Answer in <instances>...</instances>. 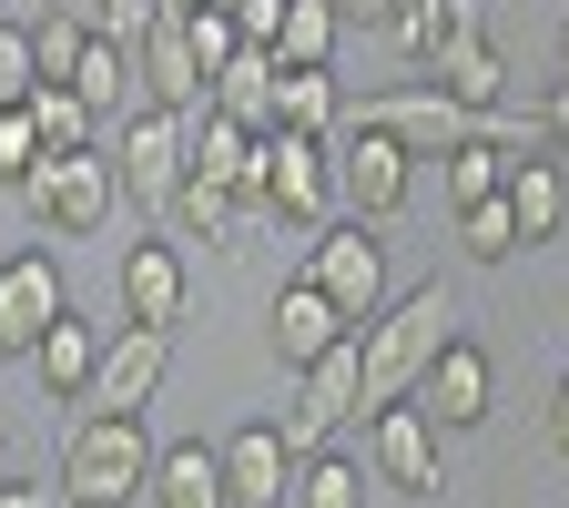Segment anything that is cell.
Here are the masks:
<instances>
[{
	"mask_svg": "<svg viewBox=\"0 0 569 508\" xmlns=\"http://www.w3.org/2000/svg\"><path fill=\"white\" fill-rule=\"evenodd\" d=\"M153 427L142 417H112V407H71L61 417V458H51V488L61 508H132L153 488Z\"/></svg>",
	"mask_w": 569,
	"mask_h": 508,
	"instance_id": "6da1fadb",
	"label": "cell"
},
{
	"mask_svg": "<svg viewBox=\"0 0 569 508\" xmlns=\"http://www.w3.org/2000/svg\"><path fill=\"white\" fill-rule=\"evenodd\" d=\"M448 336H458L448 285H407V296H387V316L356 326V346H367V407L417 397V377L438 367V346H448Z\"/></svg>",
	"mask_w": 569,
	"mask_h": 508,
	"instance_id": "7a4b0ae2",
	"label": "cell"
},
{
	"mask_svg": "<svg viewBox=\"0 0 569 508\" xmlns=\"http://www.w3.org/2000/svg\"><path fill=\"white\" fill-rule=\"evenodd\" d=\"M254 203H264V225H296V235L336 225V203H346L336 132H254Z\"/></svg>",
	"mask_w": 569,
	"mask_h": 508,
	"instance_id": "3957f363",
	"label": "cell"
},
{
	"mask_svg": "<svg viewBox=\"0 0 569 508\" xmlns=\"http://www.w3.org/2000/svg\"><path fill=\"white\" fill-rule=\"evenodd\" d=\"M112 203H122V173H112L102 142H82V153H41V163H31V183H21V213H31L51 245L102 235V225H112Z\"/></svg>",
	"mask_w": 569,
	"mask_h": 508,
	"instance_id": "277c9868",
	"label": "cell"
},
{
	"mask_svg": "<svg viewBox=\"0 0 569 508\" xmlns=\"http://www.w3.org/2000/svg\"><path fill=\"white\" fill-rule=\"evenodd\" d=\"M306 285L346 316V326H367V316H387V245H377V225H356V213H336V225H316L306 235Z\"/></svg>",
	"mask_w": 569,
	"mask_h": 508,
	"instance_id": "5b68a950",
	"label": "cell"
},
{
	"mask_svg": "<svg viewBox=\"0 0 569 508\" xmlns=\"http://www.w3.org/2000/svg\"><path fill=\"white\" fill-rule=\"evenodd\" d=\"M346 417H367V346H356V336H336L316 367H296V397H284L274 427H284V448H296V458H316Z\"/></svg>",
	"mask_w": 569,
	"mask_h": 508,
	"instance_id": "8992f818",
	"label": "cell"
},
{
	"mask_svg": "<svg viewBox=\"0 0 569 508\" xmlns=\"http://www.w3.org/2000/svg\"><path fill=\"white\" fill-rule=\"evenodd\" d=\"M367 478L397 488V498H438V488H448V427L427 417L417 397L367 407Z\"/></svg>",
	"mask_w": 569,
	"mask_h": 508,
	"instance_id": "52a82bcc",
	"label": "cell"
},
{
	"mask_svg": "<svg viewBox=\"0 0 569 508\" xmlns=\"http://www.w3.org/2000/svg\"><path fill=\"white\" fill-rule=\"evenodd\" d=\"M112 173H122V193L132 203H173L183 193V173H193V132H183V112H163V102H132L122 112V142H112Z\"/></svg>",
	"mask_w": 569,
	"mask_h": 508,
	"instance_id": "ba28073f",
	"label": "cell"
},
{
	"mask_svg": "<svg viewBox=\"0 0 569 508\" xmlns=\"http://www.w3.org/2000/svg\"><path fill=\"white\" fill-rule=\"evenodd\" d=\"M336 183H346V213H356V225H387V213L417 193V153H407L397 132H377V122L346 112V132H336Z\"/></svg>",
	"mask_w": 569,
	"mask_h": 508,
	"instance_id": "9c48e42d",
	"label": "cell"
},
{
	"mask_svg": "<svg viewBox=\"0 0 569 508\" xmlns=\"http://www.w3.org/2000/svg\"><path fill=\"white\" fill-rule=\"evenodd\" d=\"M61 306H71V285H61V255L51 245L0 255V356H21V367H31V346H41V326Z\"/></svg>",
	"mask_w": 569,
	"mask_h": 508,
	"instance_id": "30bf717a",
	"label": "cell"
},
{
	"mask_svg": "<svg viewBox=\"0 0 569 508\" xmlns=\"http://www.w3.org/2000/svg\"><path fill=\"white\" fill-rule=\"evenodd\" d=\"M417 407L448 427V438H468V427H488V407H498V356L478 346V336H448L438 346V367L417 377Z\"/></svg>",
	"mask_w": 569,
	"mask_h": 508,
	"instance_id": "8fae6325",
	"label": "cell"
},
{
	"mask_svg": "<svg viewBox=\"0 0 569 508\" xmlns=\"http://www.w3.org/2000/svg\"><path fill=\"white\" fill-rule=\"evenodd\" d=\"M163 377H173V336H163V326H112V346H102V367H92V397H82V407L142 417V407L163 397Z\"/></svg>",
	"mask_w": 569,
	"mask_h": 508,
	"instance_id": "7c38bea8",
	"label": "cell"
},
{
	"mask_svg": "<svg viewBox=\"0 0 569 508\" xmlns=\"http://www.w3.org/2000/svg\"><path fill=\"white\" fill-rule=\"evenodd\" d=\"M183 306H193V275H183V255H173V235H142V245H122V326H183Z\"/></svg>",
	"mask_w": 569,
	"mask_h": 508,
	"instance_id": "4fadbf2b",
	"label": "cell"
},
{
	"mask_svg": "<svg viewBox=\"0 0 569 508\" xmlns=\"http://www.w3.org/2000/svg\"><path fill=\"white\" fill-rule=\"evenodd\" d=\"M102 346H112V326H102V316L61 306V316L41 326V346H31V367H41V397H51V407H82V397H92V367H102Z\"/></svg>",
	"mask_w": 569,
	"mask_h": 508,
	"instance_id": "5bb4252c",
	"label": "cell"
},
{
	"mask_svg": "<svg viewBox=\"0 0 569 508\" xmlns=\"http://www.w3.org/2000/svg\"><path fill=\"white\" fill-rule=\"evenodd\" d=\"M224 498L234 508H284V498H296V448H284L274 417H254V427L224 438Z\"/></svg>",
	"mask_w": 569,
	"mask_h": 508,
	"instance_id": "9a60e30c",
	"label": "cell"
},
{
	"mask_svg": "<svg viewBox=\"0 0 569 508\" xmlns=\"http://www.w3.org/2000/svg\"><path fill=\"white\" fill-rule=\"evenodd\" d=\"M356 122H377V132H397V142H407L417 163H438L448 142H468V132H478V112H458V102H448L438 82H427V92H387V102H367Z\"/></svg>",
	"mask_w": 569,
	"mask_h": 508,
	"instance_id": "2e32d148",
	"label": "cell"
},
{
	"mask_svg": "<svg viewBox=\"0 0 569 508\" xmlns=\"http://www.w3.org/2000/svg\"><path fill=\"white\" fill-rule=\"evenodd\" d=\"M264 326H274V356H284V377H296V367H316V356L336 346V336H356L326 296H316V285L296 275V285H274V306H264Z\"/></svg>",
	"mask_w": 569,
	"mask_h": 508,
	"instance_id": "e0dca14e",
	"label": "cell"
},
{
	"mask_svg": "<svg viewBox=\"0 0 569 508\" xmlns=\"http://www.w3.org/2000/svg\"><path fill=\"white\" fill-rule=\"evenodd\" d=\"M387 41L407 61H438L458 41H488V0H397V11H387Z\"/></svg>",
	"mask_w": 569,
	"mask_h": 508,
	"instance_id": "ac0fdd59",
	"label": "cell"
},
{
	"mask_svg": "<svg viewBox=\"0 0 569 508\" xmlns=\"http://www.w3.org/2000/svg\"><path fill=\"white\" fill-rule=\"evenodd\" d=\"M448 213H468V203H498L509 193V163H519V142H509V122H478L468 142H448Z\"/></svg>",
	"mask_w": 569,
	"mask_h": 508,
	"instance_id": "d6986e66",
	"label": "cell"
},
{
	"mask_svg": "<svg viewBox=\"0 0 569 508\" xmlns=\"http://www.w3.org/2000/svg\"><path fill=\"white\" fill-rule=\"evenodd\" d=\"M498 203H509L519 245H559V235H569V173H559V163H539V153H519V163H509V193H498Z\"/></svg>",
	"mask_w": 569,
	"mask_h": 508,
	"instance_id": "ffe728a7",
	"label": "cell"
},
{
	"mask_svg": "<svg viewBox=\"0 0 569 508\" xmlns=\"http://www.w3.org/2000/svg\"><path fill=\"white\" fill-rule=\"evenodd\" d=\"M153 508H234L224 498V448H203V438H183V448H163L153 458V488H142Z\"/></svg>",
	"mask_w": 569,
	"mask_h": 508,
	"instance_id": "44dd1931",
	"label": "cell"
},
{
	"mask_svg": "<svg viewBox=\"0 0 569 508\" xmlns=\"http://www.w3.org/2000/svg\"><path fill=\"white\" fill-rule=\"evenodd\" d=\"M427 82H438L458 112L498 122V102H509V61H498L488 41H458V51H438V61H427Z\"/></svg>",
	"mask_w": 569,
	"mask_h": 508,
	"instance_id": "7402d4cb",
	"label": "cell"
},
{
	"mask_svg": "<svg viewBox=\"0 0 569 508\" xmlns=\"http://www.w3.org/2000/svg\"><path fill=\"white\" fill-rule=\"evenodd\" d=\"M274 82H284V61L244 41L224 71H213V112H224V122H244V132H274Z\"/></svg>",
	"mask_w": 569,
	"mask_h": 508,
	"instance_id": "603a6c76",
	"label": "cell"
},
{
	"mask_svg": "<svg viewBox=\"0 0 569 508\" xmlns=\"http://www.w3.org/2000/svg\"><path fill=\"white\" fill-rule=\"evenodd\" d=\"M183 132H193V173L203 183H224V193H254V132L244 122H224V112H183Z\"/></svg>",
	"mask_w": 569,
	"mask_h": 508,
	"instance_id": "cb8c5ba5",
	"label": "cell"
},
{
	"mask_svg": "<svg viewBox=\"0 0 569 508\" xmlns=\"http://www.w3.org/2000/svg\"><path fill=\"white\" fill-rule=\"evenodd\" d=\"M336 41H346L336 0H284V21H274V61L284 71H336Z\"/></svg>",
	"mask_w": 569,
	"mask_h": 508,
	"instance_id": "d4e9b609",
	"label": "cell"
},
{
	"mask_svg": "<svg viewBox=\"0 0 569 508\" xmlns=\"http://www.w3.org/2000/svg\"><path fill=\"white\" fill-rule=\"evenodd\" d=\"M61 92H82L102 122H112V112H132V92H142V71H132V41H102V31H92V41H82V71H71Z\"/></svg>",
	"mask_w": 569,
	"mask_h": 508,
	"instance_id": "484cf974",
	"label": "cell"
},
{
	"mask_svg": "<svg viewBox=\"0 0 569 508\" xmlns=\"http://www.w3.org/2000/svg\"><path fill=\"white\" fill-rule=\"evenodd\" d=\"M367 458H346V448H316V458H296V498L284 508H367Z\"/></svg>",
	"mask_w": 569,
	"mask_h": 508,
	"instance_id": "4316f807",
	"label": "cell"
},
{
	"mask_svg": "<svg viewBox=\"0 0 569 508\" xmlns=\"http://www.w3.org/2000/svg\"><path fill=\"white\" fill-rule=\"evenodd\" d=\"M274 132H346L336 71H284V82H274Z\"/></svg>",
	"mask_w": 569,
	"mask_h": 508,
	"instance_id": "83f0119b",
	"label": "cell"
},
{
	"mask_svg": "<svg viewBox=\"0 0 569 508\" xmlns=\"http://www.w3.org/2000/svg\"><path fill=\"white\" fill-rule=\"evenodd\" d=\"M21 112H31V132H41V153H82V142L102 132V112H92L82 92H61V82H41Z\"/></svg>",
	"mask_w": 569,
	"mask_h": 508,
	"instance_id": "f1b7e54d",
	"label": "cell"
},
{
	"mask_svg": "<svg viewBox=\"0 0 569 508\" xmlns=\"http://www.w3.org/2000/svg\"><path fill=\"white\" fill-rule=\"evenodd\" d=\"M448 245L468 265H509L519 255V225H509V203H468V213H448Z\"/></svg>",
	"mask_w": 569,
	"mask_h": 508,
	"instance_id": "f546056e",
	"label": "cell"
},
{
	"mask_svg": "<svg viewBox=\"0 0 569 508\" xmlns=\"http://www.w3.org/2000/svg\"><path fill=\"white\" fill-rule=\"evenodd\" d=\"M183 51L203 61V82L244 51V31H234V11H224V0H193V11H183Z\"/></svg>",
	"mask_w": 569,
	"mask_h": 508,
	"instance_id": "4dcf8cb0",
	"label": "cell"
},
{
	"mask_svg": "<svg viewBox=\"0 0 569 508\" xmlns=\"http://www.w3.org/2000/svg\"><path fill=\"white\" fill-rule=\"evenodd\" d=\"M41 92V51H31V21L21 11H0V112L31 102Z\"/></svg>",
	"mask_w": 569,
	"mask_h": 508,
	"instance_id": "1f68e13d",
	"label": "cell"
},
{
	"mask_svg": "<svg viewBox=\"0 0 569 508\" xmlns=\"http://www.w3.org/2000/svg\"><path fill=\"white\" fill-rule=\"evenodd\" d=\"M82 41H92V21H61V11H41V21H31L41 82H71V71H82Z\"/></svg>",
	"mask_w": 569,
	"mask_h": 508,
	"instance_id": "d6a6232c",
	"label": "cell"
},
{
	"mask_svg": "<svg viewBox=\"0 0 569 508\" xmlns=\"http://www.w3.org/2000/svg\"><path fill=\"white\" fill-rule=\"evenodd\" d=\"M31 163H41V132H31V112L11 102V112H0V183L21 193V183H31Z\"/></svg>",
	"mask_w": 569,
	"mask_h": 508,
	"instance_id": "836d02e7",
	"label": "cell"
},
{
	"mask_svg": "<svg viewBox=\"0 0 569 508\" xmlns=\"http://www.w3.org/2000/svg\"><path fill=\"white\" fill-rule=\"evenodd\" d=\"M153 11H163V0H92V31H102V41H142V31H153Z\"/></svg>",
	"mask_w": 569,
	"mask_h": 508,
	"instance_id": "e575fe53",
	"label": "cell"
},
{
	"mask_svg": "<svg viewBox=\"0 0 569 508\" xmlns=\"http://www.w3.org/2000/svg\"><path fill=\"white\" fill-rule=\"evenodd\" d=\"M224 11H234V31H244L254 51H274V21H284V0H224Z\"/></svg>",
	"mask_w": 569,
	"mask_h": 508,
	"instance_id": "d590c367",
	"label": "cell"
},
{
	"mask_svg": "<svg viewBox=\"0 0 569 508\" xmlns=\"http://www.w3.org/2000/svg\"><path fill=\"white\" fill-rule=\"evenodd\" d=\"M539 132L569 153V71H559V82H549V102H539Z\"/></svg>",
	"mask_w": 569,
	"mask_h": 508,
	"instance_id": "8d00e7d4",
	"label": "cell"
},
{
	"mask_svg": "<svg viewBox=\"0 0 569 508\" xmlns=\"http://www.w3.org/2000/svg\"><path fill=\"white\" fill-rule=\"evenodd\" d=\"M0 508H61V488H41V478H0Z\"/></svg>",
	"mask_w": 569,
	"mask_h": 508,
	"instance_id": "74e56055",
	"label": "cell"
},
{
	"mask_svg": "<svg viewBox=\"0 0 569 508\" xmlns=\"http://www.w3.org/2000/svg\"><path fill=\"white\" fill-rule=\"evenodd\" d=\"M549 448H559V458H569V377H559V387H549Z\"/></svg>",
	"mask_w": 569,
	"mask_h": 508,
	"instance_id": "f35d334b",
	"label": "cell"
},
{
	"mask_svg": "<svg viewBox=\"0 0 569 508\" xmlns=\"http://www.w3.org/2000/svg\"><path fill=\"white\" fill-rule=\"evenodd\" d=\"M336 11H346V21H377V31H387V11H397V0H336Z\"/></svg>",
	"mask_w": 569,
	"mask_h": 508,
	"instance_id": "ab89813d",
	"label": "cell"
},
{
	"mask_svg": "<svg viewBox=\"0 0 569 508\" xmlns=\"http://www.w3.org/2000/svg\"><path fill=\"white\" fill-rule=\"evenodd\" d=\"M559 71H569V11H559Z\"/></svg>",
	"mask_w": 569,
	"mask_h": 508,
	"instance_id": "60d3db41",
	"label": "cell"
},
{
	"mask_svg": "<svg viewBox=\"0 0 569 508\" xmlns=\"http://www.w3.org/2000/svg\"><path fill=\"white\" fill-rule=\"evenodd\" d=\"M0 478H11V427H0Z\"/></svg>",
	"mask_w": 569,
	"mask_h": 508,
	"instance_id": "b9f144b4",
	"label": "cell"
},
{
	"mask_svg": "<svg viewBox=\"0 0 569 508\" xmlns=\"http://www.w3.org/2000/svg\"><path fill=\"white\" fill-rule=\"evenodd\" d=\"M183 11H193V0H183Z\"/></svg>",
	"mask_w": 569,
	"mask_h": 508,
	"instance_id": "7bdbcfd3",
	"label": "cell"
}]
</instances>
